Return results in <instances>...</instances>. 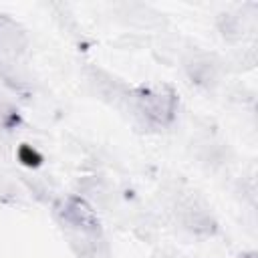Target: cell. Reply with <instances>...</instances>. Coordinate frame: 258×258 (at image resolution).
<instances>
[{"label": "cell", "mask_w": 258, "mask_h": 258, "mask_svg": "<svg viewBox=\"0 0 258 258\" xmlns=\"http://www.w3.org/2000/svg\"><path fill=\"white\" fill-rule=\"evenodd\" d=\"M240 258H256V254H254V252H250V254H244V256H240Z\"/></svg>", "instance_id": "3957f363"}, {"label": "cell", "mask_w": 258, "mask_h": 258, "mask_svg": "<svg viewBox=\"0 0 258 258\" xmlns=\"http://www.w3.org/2000/svg\"><path fill=\"white\" fill-rule=\"evenodd\" d=\"M58 214L73 228H79L83 232H97L99 230V220H97L95 212L81 198H69V200H64L62 206H60V210H58Z\"/></svg>", "instance_id": "7a4b0ae2"}, {"label": "cell", "mask_w": 258, "mask_h": 258, "mask_svg": "<svg viewBox=\"0 0 258 258\" xmlns=\"http://www.w3.org/2000/svg\"><path fill=\"white\" fill-rule=\"evenodd\" d=\"M175 93L167 87H151L145 89L139 95V107L141 111L155 123H169L173 119V111H175Z\"/></svg>", "instance_id": "6da1fadb"}]
</instances>
